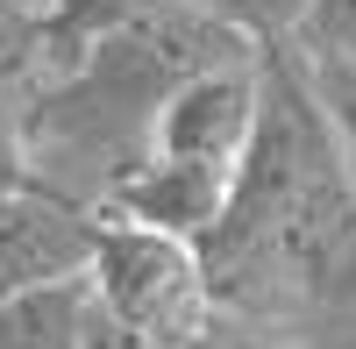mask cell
Instances as JSON below:
<instances>
[{
	"label": "cell",
	"mask_w": 356,
	"mask_h": 349,
	"mask_svg": "<svg viewBox=\"0 0 356 349\" xmlns=\"http://www.w3.org/2000/svg\"><path fill=\"white\" fill-rule=\"evenodd\" d=\"M221 200H228L221 171H200V164H178V157H136L122 179L100 193L93 214L136 221V228H164L178 243H200L207 228H214Z\"/></svg>",
	"instance_id": "cell-5"
},
{
	"label": "cell",
	"mask_w": 356,
	"mask_h": 349,
	"mask_svg": "<svg viewBox=\"0 0 356 349\" xmlns=\"http://www.w3.org/2000/svg\"><path fill=\"white\" fill-rule=\"evenodd\" d=\"M250 129H257V50L178 79L150 114L143 157H178V164L235 179V164L250 150Z\"/></svg>",
	"instance_id": "cell-3"
},
{
	"label": "cell",
	"mask_w": 356,
	"mask_h": 349,
	"mask_svg": "<svg viewBox=\"0 0 356 349\" xmlns=\"http://www.w3.org/2000/svg\"><path fill=\"white\" fill-rule=\"evenodd\" d=\"M193 8L214 15L221 29H235L243 43L271 50V43H292V36H300V22H307L314 0H193Z\"/></svg>",
	"instance_id": "cell-6"
},
{
	"label": "cell",
	"mask_w": 356,
	"mask_h": 349,
	"mask_svg": "<svg viewBox=\"0 0 356 349\" xmlns=\"http://www.w3.org/2000/svg\"><path fill=\"white\" fill-rule=\"evenodd\" d=\"M29 186V143H22V107L0 100V193Z\"/></svg>",
	"instance_id": "cell-10"
},
{
	"label": "cell",
	"mask_w": 356,
	"mask_h": 349,
	"mask_svg": "<svg viewBox=\"0 0 356 349\" xmlns=\"http://www.w3.org/2000/svg\"><path fill=\"white\" fill-rule=\"evenodd\" d=\"M86 293L114 328H129L157 349H207L221 328L214 293H207L200 250L164 236V228H136L93 214V257H86Z\"/></svg>",
	"instance_id": "cell-2"
},
{
	"label": "cell",
	"mask_w": 356,
	"mask_h": 349,
	"mask_svg": "<svg viewBox=\"0 0 356 349\" xmlns=\"http://www.w3.org/2000/svg\"><path fill=\"white\" fill-rule=\"evenodd\" d=\"M193 250L221 321L356 349V186L292 43L257 50V129Z\"/></svg>",
	"instance_id": "cell-1"
},
{
	"label": "cell",
	"mask_w": 356,
	"mask_h": 349,
	"mask_svg": "<svg viewBox=\"0 0 356 349\" xmlns=\"http://www.w3.org/2000/svg\"><path fill=\"white\" fill-rule=\"evenodd\" d=\"M300 65H307V86H314L321 114H328V136L342 150V171L356 186V65H342V57H300Z\"/></svg>",
	"instance_id": "cell-7"
},
{
	"label": "cell",
	"mask_w": 356,
	"mask_h": 349,
	"mask_svg": "<svg viewBox=\"0 0 356 349\" xmlns=\"http://www.w3.org/2000/svg\"><path fill=\"white\" fill-rule=\"evenodd\" d=\"M207 349H314V342H292V335H271V328H235V321H221Z\"/></svg>",
	"instance_id": "cell-11"
},
{
	"label": "cell",
	"mask_w": 356,
	"mask_h": 349,
	"mask_svg": "<svg viewBox=\"0 0 356 349\" xmlns=\"http://www.w3.org/2000/svg\"><path fill=\"white\" fill-rule=\"evenodd\" d=\"M36 86V0H0V100Z\"/></svg>",
	"instance_id": "cell-8"
},
{
	"label": "cell",
	"mask_w": 356,
	"mask_h": 349,
	"mask_svg": "<svg viewBox=\"0 0 356 349\" xmlns=\"http://www.w3.org/2000/svg\"><path fill=\"white\" fill-rule=\"evenodd\" d=\"M93 257V214L43 186L0 193V300L50 278H79Z\"/></svg>",
	"instance_id": "cell-4"
},
{
	"label": "cell",
	"mask_w": 356,
	"mask_h": 349,
	"mask_svg": "<svg viewBox=\"0 0 356 349\" xmlns=\"http://www.w3.org/2000/svg\"><path fill=\"white\" fill-rule=\"evenodd\" d=\"M292 50L300 57H342V65H356V0H314L300 36H292Z\"/></svg>",
	"instance_id": "cell-9"
}]
</instances>
